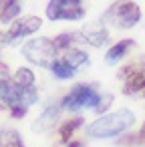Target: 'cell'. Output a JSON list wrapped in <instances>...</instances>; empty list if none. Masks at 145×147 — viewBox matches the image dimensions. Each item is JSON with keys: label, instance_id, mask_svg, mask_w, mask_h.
Masks as SVG:
<instances>
[{"label": "cell", "instance_id": "obj_14", "mask_svg": "<svg viewBox=\"0 0 145 147\" xmlns=\"http://www.w3.org/2000/svg\"><path fill=\"white\" fill-rule=\"evenodd\" d=\"M81 125H83V117H77V119H71V121L63 123V125H61V129H59L61 139H63L65 143H69V139L73 137V133H75Z\"/></svg>", "mask_w": 145, "mask_h": 147}, {"label": "cell", "instance_id": "obj_5", "mask_svg": "<svg viewBox=\"0 0 145 147\" xmlns=\"http://www.w3.org/2000/svg\"><path fill=\"white\" fill-rule=\"evenodd\" d=\"M119 79H123L125 95L145 99V63L127 65V67L119 73Z\"/></svg>", "mask_w": 145, "mask_h": 147}, {"label": "cell", "instance_id": "obj_17", "mask_svg": "<svg viewBox=\"0 0 145 147\" xmlns=\"http://www.w3.org/2000/svg\"><path fill=\"white\" fill-rule=\"evenodd\" d=\"M20 8H22V4L20 2H14L12 6H8V8H4L2 12H0V20H2V24H8V22H12L18 14H20Z\"/></svg>", "mask_w": 145, "mask_h": 147}, {"label": "cell", "instance_id": "obj_10", "mask_svg": "<svg viewBox=\"0 0 145 147\" xmlns=\"http://www.w3.org/2000/svg\"><path fill=\"white\" fill-rule=\"evenodd\" d=\"M131 47H133V40H131V38H125V40L113 45V47L107 51V55H105V63H107V65H117V63L127 55V51H129Z\"/></svg>", "mask_w": 145, "mask_h": 147}, {"label": "cell", "instance_id": "obj_3", "mask_svg": "<svg viewBox=\"0 0 145 147\" xmlns=\"http://www.w3.org/2000/svg\"><path fill=\"white\" fill-rule=\"evenodd\" d=\"M22 57L28 59L30 63L42 67V69H51L53 63L57 61V49H55V42L47 36H40V38H30L28 42H24V47L20 49Z\"/></svg>", "mask_w": 145, "mask_h": 147}, {"label": "cell", "instance_id": "obj_11", "mask_svg": "<svg viewBox=\"0 0 145 147\" xmlns=\"http://www.w3.org/2000/svg\"><path fill=\"white\" fill-rule=\"evenodd\" d=\"M63 61H65L73 71H79V69H83V67H87V65H89V55H87L85 51L71 49V51H67V53H65Z\"/></svg>", "mask_w": 145, "mask_h": 147}, {"label": "cell", "instance_id": "obj_15", "mask_svg": "<svg viewBox=\"0 0 145 147\" xmlns=\"http://www.w3.org/2000/svg\"><path fill=\"white\" fill-rule=\"evenodd\" d=\"M51 71L55 73V77H57V79H71V77H75V73H77V71H73V69L63 61V59H57V61L53 63Z\"/></svg>", "mask_w": 145, "mask_h": 147}, {"label": "cell", "instance_id": "obj_1", "mask_svg": "<svg viewBox=\"0 0 145 147\" xmlns=\"http://www.w3.org/2000/svg\"><path fill=\"white\" fill-rule=\"evenodd\" d=\"M133 123H135V115L129 109H121V111L107 113V115L99 117L97 121H93L89 125L87 133L93 139H109V137L121 135L123 131L133 127Z\"/></svg>", "mask_w": 145, "mask_h": 147}, {"label": "cell", "instance_id": "obj_18", "mask_svg": "<svg viewBox=\"0 0 145 147\" xmlns=\"http://www.w3.org/2000/svg\"><path fill=\"white\" fill-rule=\"evenodd\" d=\"M111 101H113V97H111V95H103V99H101V103H99V107H97L95 111H97V113H103V111L111 105Z\"/></svg>", "mask_w": 145, "mask_h": 147}, {"label": "cell", "instance_id": "obj_16", "mask_svg": "<svg viewBox=\"0 0 145 147\" xmlns=\"http://www.w3.org/2000/svg\"><path fill=\"white\" fill-rule=\"evenodd\" d=\"M79 38V34H73V32H65V34H59L53 42H55V49L57 53L59 51H71V45Z\"/></svg>", "mask_w": 145, "mask_h": 147}, {"label": "cell", "instance_id": "obj_7", "mask_svg": "<svg viewBox=\"0 0 145 147\" xmlns=\"http://www.w3.org/2000/svg\"><path fill=\"white\" fill-rule=\"evenodd\" d=\"M40 26H42V20H40L38 16H26V18H22V20H16L8 30H2V32H0V49H4V47H8V45L20 40V38H24V36L36 32Z\"/></svg>", "mask_w": 145, "mask_h": 147}, {"label": "cell", "instance_id": "obj_9", "mask_svg": "<svg viewBox=\"0 0 145 147\" xmlns=\"http://www.w3.org/2000/svg\"><path fill=\"white\" fill-rule=\"evenodd\" d=\"M59 115H61V107H59V105H51V107H47V109L38 115V119L34 121L32 131H34V133H45V131L53 129L55 123L59 121Z\"/></svg>", "mask_w": 145, "mask_h": 147}, {"label": "cell", "instance_id": "obj_8", "mask_svg": "<svg viewBox=\"0 0 145 147\" xmlns=\"http://www.w3.org/2000/svg\"><path fill=\"white\" fill-rule=\"evenodd\" d=\"M79 38L87 45H93V47H101L103 42H107L109 38V32L107 28L103 26V22H91L87 26H83V30L79 32Z\"/></svg>", "mask_w": 145, "mask_h": 147}, {"label": "cell", "instance_id": "obj_19", "mask_svg": "<svg viewBox=\"0 0 145 147\" xmlns=\"http://www.w3.org/2000/svg\"><path fill=\"white\" fill-rule=\"evenodd\" d=\"M135 139H137V141H145V125L141 127V131H139V135H137Z\"/></svg>", "mask_w": 145, "mask_h": 147}, {"label": "cell", "instance_id": "obj_13", "mask_svg": "<svg viewBox=\"0 0 145 147\" xmlns=\"http://www.w3.org/2000/svg\"><path fill=\"white\" fill-rule=\"evenodd\" d=\"M0 147H24V143L16 131L0 129Z\"/></svg>", "mask_w": 145, "mask_h": 147}, {"label": "cell", "instance_id": "obj_2", "mask_svg": "<svg viewBox=\"0 0 145 147\" xmlns=\"http://www.w3.org/2000/svg\"><path fill=\"white\" fill-rule=\"evenodd\" d=\"M139 18H141L139 4H135L133 0H117L105 12L103 22H109L117 28H131L139 22Z\"/></svg>", "mask_w": 145, "mask_h": 147}, {"label": "cell", "instance_id": "obj_6", "mask_svg": "<svg viewBox=\"0 0 145 147\" xmlns=\"http://www.w3.org/2000/svg\"><path fill=\"white\" fill-rule=\"evenodd\" d=\"M83 16V0H51L47 4L49 20H81Z\"/></svg>", "mask_w": 145, "mask_h": 147}, {"label": "cell", "instance_id": "obj_12", "mask_svg": "<svg viewBox=\"0 0 145 147\" xmlns=\"http://www.w3.org/2000/svg\"><path fill=\"white\" fill-rule=\"evenodd\" d=\"M12 81H14V85L20 87V89H34V73H32L30 69L20 67V69L16 71V75H14Z\"/></svg>", "mask_w": 145, "mask_h": 147}, {"label": "cell", "instance_id": "obj_20", "mask_svg": "<svg viewBox=\"0 0 145 147\" xmlns=\"http://www.w3.org/2000/svg\"><path fill=\"white\" fill-rule=\"evenodd\" d=\"M69 147H83L81 141H69Z\"/></svg>", "mask_w": 145, "mask_h": 147}, {"label": "cell", "instance_id": "obj_4", "mask_svg": "<svg viewBox=\"0 0 145 147\" xmlns=\"http://www.w3.org/2000/svg\"><path fill=\"white\" fill-rule=\"evenodd\" d=\"M101 99H103V95H99L95 91V87H91V85H77L61 101V107L69 109V111H77V109H83V107L97 109L99 103H101Z\"/></svg>", "mask_w": 145, "mask_h": 147}]
</instances>
